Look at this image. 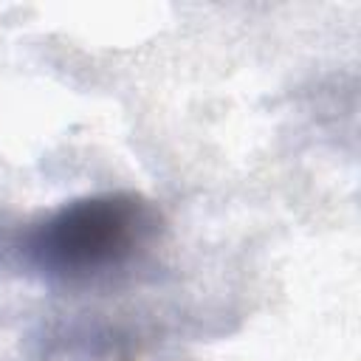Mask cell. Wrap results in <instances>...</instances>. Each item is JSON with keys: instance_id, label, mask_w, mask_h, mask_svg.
Masks as SVG:
<instances>
[{"instance_id": "cell-1", "label": "cell", "mask_w": 361, "mask_h": 361, "mask_svg": "<svg viewBox=\"0 0 361 361\" xmlns=\"http://www.w3.org/2000/svg\"><path fill=\"white\" fill-rule=\"evenodd\" d=\"M161 231V209L141 192H90L3 223L0 265L48 285H96L130 271Z\"/></svg>"}]
</instances>
